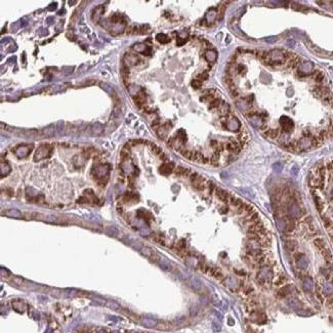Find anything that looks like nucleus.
Wrapping results in <instances>:
<instances>
[{
    "mask_svg": "<svg viewBox=\"0 0 333 333\" xmlns=\"http://www.w3.org/2000/svg\"><path fill=\"white\" fill-rule=\"evenodd\" d=\"M52 146L49 144H43L37 149L36 153L34 155V161H39V160L45 159L49 157L52 153Z\"/></svg>",
    "mask_w": 333,
    "mask_h": 333,
    "instance_id": "nucleus-1",
    "label": "nucleus"
},
{
    "mask_svg": "<svg viewBox=\"0 0 333 333\" xmlns=\"http://www.w3.org/2000/svg\"><path fill=\"white\" fill-rule=\"evenodd\" d=\"M190 179L193 183V187L198 191H203L206 188V179L200 176L198 173H192L190 175Z\"/></svg>",
    "mask_w": 333,
    "mask_h": 333,
    "instance_id": "nucleus-2",
    "label": "nucleus"
},
{
    "mask_svg": "<svg viewBox=\"0 0 333 333\" xmlns=\"http://www.w3.org/2000/svg\"><path fill=\"white\" fill-rule=\"evenodd\" d=\"M33 146H27V144H20L12 149V152L17 155L19 158H25L29 155V153L32 151Z\"/></svg>",
    "mask_w": 333,
    "mask_h": 333,
    "instance_id": "nucleus-3",
    "label": "nucleus"
},
{
    "mask_svg": "<svg viewBox=\"0 0 333 333\" xmlns=\"http://www.w3.org/2000/svg\"><path fill=\"white\" fill-rule=\"evenodd\" d=\"M280 125H281L282 129H283L284 133H289L292 131L293 127H294V123L289 117L286 116H282L280 118Z\"/></svg>",
    "mask_w": 333,
    "mask_h": 333,
    "instance_id": "nucleus-4",
    "label": "nucleus"
},
{
    "mask_svg": "<svg viewBox=\"0 0 333 333\" xmlns=\"http://www.w3.org/2000/svg\"><path fill=\"white\" fill-rule=\"evenodd\" d=\"M133 49L139 53L144 54V56H151V53H152V48L146 44H143V43L133 45Z\"/></svg>",
    "mask_w": 333,
    "mask_h": 333,
    "instance_id": "nucleus-5",
    "label": "nucleus"
},
{
    "mask_svg": "<svg viewBox=\"0 0 333 333\" xmlns=\"http://www.w3.org/2000/svg\"><path fill=\"white\" fill-rule=\"evenodd\" d=\"M171 126H172L171 123L166 122L164 125L159 126L158 128H157V134H158V137H160V139H165V137H167V134H168V132H169Z\"/></svg>",
    "mask_w": 333,
    "mask_h": 333,
    "instance_id": "nucleus-6",
    "label": "nucleus"
},
{
    "mask_svg": "<svg viewBox=\"0 0 333 333\" xmlns=\"http://www.w3.org/2000/svg\"><path fill=\"white\" fill-rule=\"evenodd\" d=\"M173 169H174V163H172V162H166V163H163L159 167L160 173L163 175L170 174L173 171Z\"/></svg>",
    "mask_w": 333,
    "mask_h": 333,
    "instance_id": "nucleus-7",
    "label": "nucleus"
},
{
    "mask_svg": "<svg viewBox=\"0 0 333 333\" xmlns=\"http://www.w3.org/2000/svg\"><path fill=\"white\" fill-rule=\"evenodd\" d=\"M294 289L295 288H293L292 285L283 286V287H281L279 290H278L277 295H278V297H279V298H283V297H286L287 295L291 294V292H292Z\"/></svg>",
    "mask_w": 333,
    "mask_h": 333,
    "instance_id": "nucleus-8",
    "label": "nucleus"
},
{
    "mask_svg": "<svg viewBox=\"0 0 333 333\" xmlns=\"http://www.w3.org/2000/svg\"><path fill=\"white\" fill-rule=\"evenodd\" d=\"M215 195L220 200L222 201V202H229V198H230V196H231L230 193L220 189V188H215Z\"/></svg>",
    "mask_w": 333,
    "mask_h": 333,
    "instance_id": "nucleus-9",
    "label": "nucleus"
},
{
    "mask_svg": "<svg viewBox=\"0 0 333 333\" xmlns=\"http://www.w3.org/2000/svg\"><path fill=\"white\" fill-rule=\"evenodd\" d=\"M302 286H303L304 291L306 292H311V291L314 290V281L312 280V278L310 277H306L302 279Z\"/></svg>",
    "mask_w": 333,
    "mask_h": 333,
    "instance_id": "nucleus-10",
    "label": "nucleus"
},
{
    "mask_svg": "<svg viewBox=\"0 0 333 333\" xmlns=\"http://www.w3.org/2000/svg\"><path fill=\"white\" fill-rule=\"evenodd\" d=\"M139 197L137 194H134V193H125L122 197V200L125 203H134L137 201H139Z\"/></svg>",
    "mask_w": 333,
    "mask_h": 333,
    "instance_id": "nucleus-11",
    "label": "nucleus"
},
{
    "mask_svg": "<svg viewBox=\"0 0 333 333\" xmlns=\"http://www.w3.org/2000/svg\"><path fill=\"white\" fill-rule=\"evenodd\" d=\"M241 124L238 121L237 118H232L230 120H227V127L232 131H237L240 128Z\"/></svg>",
    "mask_w": 333,
    "mask_h": 333,
    "instance_id": "nucleus-12",
    "label": "nucleus"
},
{
    "mask_svg": "<svg viewBox=\"0 0 333 333\" xmlns=\"http://www.w3.org/2000/svg\"><path fill=\"white\" fill-rule=\"evenodd\" d=\"M110 23L114 24V25H126L125 19L118 14H115L110 17Z\"/></svg>",
    "mask_w": 333,
    "mask_h": 333,
    "instance_id": "nucleus-13",
    "label": "nucleus"
},
{
    "mask_svg": "<svg viewBox=\"0 0 333 333\" xmlns=\"http://www.w3.org/2000/svg\"><path fill=\"white\" fill-rule=\"evenodd\" d=\"M104 10H105V8H104V6H102V5L95 7L92 12V20L93 21L96 22V23L100 22V17H102V14H104Z\"/></svg>",
    "mask_w": 333,
    "mask_h": 333,
    "instance_id": "nucleus-14",
    "label": "nucleus"
},
{
    "mask_svg": "<svg viewBox=\"0 0 333 333\" xmlns=\"http://www.w3.org/2000/svg\"><path fill=\"white\" fill-rule=\"evenodd\" d=\"M133 100H134V103L139 107L143 106V105L146 104V95H144V93H137V95H134Z\"/></svg>",
    "mask_w": 333,
    "mask_h": 333,
    "instance_id": "nucleus-15",
    "label": "nucleus"
},
{
    "mask_svg": "<svg viewBox=\"0 0 333 333\" xmlns=\"http://www.w3.org/2000/svg\"><path fill=\"white\" fill-rule=\"evenodd\" d=\"M124 29H125V25H114V27L111 28V34L116 36L118 34H121V33L124 32Z\"/></svg>",
    "mask_w": 333,
    "mask_h": 333,
    "instance_id": "nucleus-16",
    "label": "nucleus"
},
{
    "mask_svg": "<svg viewBox=\"0 0 333 333\" xmlns=\"http://www.w3.org/2000/svg\"><path fill=\"white\" fill-rule=\"evenodd\" d=\"M125 60H126V64L128 66H133L137 64V62H139V58H137L135 54H131V53L126 54Z\"/></svg>",
    "mask_w": 333,
    "mask_h": 333,
    "instance_id": "nucleus-17",
    "label": "nucleus"
},
{
    "mask_svg": "<svg viewBox=\"0 0 333 333\" xmlns=\"http://www.w3.org/2000/svg\"><path fill=\"white\" fill-rule=\"evenodd\" d=\"M217 111H218V113H220V116H227V115H229V113H230V106L227 104V103L222 102V104L220 106V108L217 109Z\"/></svg>",
    "mask_w": 333,
    "mask_h": 333,
    "instance_id": "nucleus-18",
    "label": "nucleus"
},
{
    "mask_svg": "<svg viewBox=\"0 0 333 333\" xmlns=\"http://www.w3.org/2000/svg\"><path fill=\"white\" fill-rule=\"evenodd\" d=\"M6 216L9 217H14V218H22V213L17 209H8L4 212Z\"/></svg>",
    "mask_w": 333,
    "mask_h": 333,
    "instance_id": "nucleus-19",
    "label": "nucleus"
},
{
    "mask_svg": "<svg viewBox=\"0 0 333 333\" xmlns=\"http://www.w3.org/2000/svg\"><path fill=\"white\" fill-rule=\"evenodd\" d=\"M216 58H217V54L214 50H207L205 53V59L209 63H214L216 61Z\"/></svg>",
    "mask_w": 333,
    "mask_h": 333,
    "instance_id": "nucleus-20",
    "label": "nucleus"
},
{
    "mask_svg": "<svg viewBox=\"0 0 333 333\" xmlns=\"http://www.w3.org/2000/svg\"><path fill=\"white\" fill-rule=\"evenodd\" d=\"M297 246V242L293 239H287L285 241V247L289 251H294V249Z\"/></svg>",
    "mask_w": 333,
    "mask_h": 333,
    "instance_id": "nucleus-21",
    "label": "nucleus"
},
{
    "mask_svg": "<svg viewBox=\"0 0 333 333\" xmlns=\"http://www.w3.org/2000/svg\"><path fill=\"white\" fill-rule=\"evenodd\" d=\"M222 104V100L220 98H215L213 100H211V102L209 103V106H208V109L209 110H214V109H218L220 108V106Z\"/></svg>",
    "mask_w": 333,
    "mask_h": 333,
    "instance_id": "nucleus-22",
    "label": "nucleus"
},
{
    "mask_svg": "<svg viewBox=\"0 0 333 333\" xmlns=\"http://www.w3.org/2000/svg\"><path fill=\"white\" fill-rule=\"evenodd\" d=\"M264 134L267 135L270 139H277L280 135V131L278 129H268V130L264 132Z\"/></svg>",
    "mask_w": 333,
    "mask_h": 333,
    "instance_id": "nucleus-23",
    "label": "nucleus"
},
{
    "mask_svg": "<svg viewBox=\"0 0 333 333\" xmlns=\"http://www.w3.org/2000/svg\"><path fill=\"white\" fill-rule=\"evenodd\" d=\"M299 62H300V59L298 58V56H293V58H291L290 60L288 61V64H287V66H288V68H292V69H294V68H296L297 66L299 65Z\"/></svg>",
    "mask_w": 333,
    "mask_h": 333,
    "instance_id": "nucleus-24",
    "label": "nucleus"
},
{
    "mask_svg": "<svg viewBox=\"0 0 333 333\" xmlns=\"http://www.w3.org/2000/svg\"><path fill=\"white\" fill-rule=\"evenodd\" d=\"M10 172V166L7 162H1V177H4Z\"/></svg>",
    "mask_w": 333,
    "mask_h": 333,
    "instance_id": "nucleus-25",
    "label": "nucleus"
},
{
    "mask_svg": "<svg viewBox=\"0 0 333 333\" xmlns=\"http://www.w3.org/2000/svg\"><path fill=\"white\" fill-rule=\"evenodd\" d=\"M159 264H160V267H161L162 270H164V271H166V272L172 270V266L170 264V262L168 261V260H166V259H160Z\"/></svg>",
    "mask_w": 333,
    "mask_h": 333,
    "instance_id": "nucleus-26",
    "label": "nucleus"
},
{
    "mask_svg": "<svg viewBox=\"0 0 333 333\" xmlns=\"http://www.w3.org/2000/svg\"><path fill=\"white\" fill-rule=\"evenodd\" d=\"M288 304L291 306L292 308H295V310H298V308H301V302L298 300L297 298H291L288 300Z\"/></svg>",
    "mask_w": 333,
    "mask_h": 333,
    "instance_id": "nucleus-27",
    "label": "nucleus"
},
{
    "mask_svg": "<svg viewBox=\"0 0 333 333\" xmlns=\"http://www.w3.org/2000/svg\"><path fill=\"white\" fill-rule=\"evenodd\" d=\"M156 39L158 42H160L161 44H166V43H168L170 41V38L167 36V35L165 34H162V33H160L156 36Z\"/></svg>",
    "mask_w": 333,
    "mask_h": 333,
    "instance_id": "nucleus-28",
    "label": "nucleus"
},
{
    "mask_svg": "<svg viewBox=\"0 0 333 333\" xmlns=\"http://www.w3.org/2000/svg\"><path fill=\"white\" fill-rule=\"evenodd\" d=\"M229 202H230V204H232L233 206H235V207H237V208L243 203L241 199H239V198H237V197L233 196V195H231V196H230Z\"/></svg>",
    "mask_w": 333,
    "mask_h": 333,
    "instance_id": "nucleus-29",
    "label": "nucleus"
},
{
    "mask_svg": "<svg viewBox=\"0 0 333 333\" xmlns=\"http://www.w3.org/2000/svg\"><path fill=\"white\" fill-rule=\"evenodd\" d=\"M175 137H176L181 143L186 144V142H187V133H186V131L183 130V129H179L176 132V134H175Z\"/></svg>",
    "mask_w": 333,
    "mask_h": 333,
    "instance_id": "nucleus-30",
    "label": "nucleus"
},
{
    "mask_svg": "<svg viewBox=\"0 0 333 333\" xmlns=\"http://www.w3.org/2000/svg\"><path fill=\"white\" fill-rule=\"evenodd\" d=\"M174 171L177 175H189L191 173L190 169H187V168H185V167H181V166H177V167L174 169Z\"/></svg>",
    "mask_w": 333,
    "mask_h": 333,
    "instance_id": "nucleus-31",
    "label": "nucleus"
},
{
    "mask_svg": "<svg viewBox=\"0 0 333 333\" xmlns=\"http://www.w3.org/2000/svg\"><path fill=\"white\" fill-rule=\"evenodd\" d=\"M104 130V127H103L102 124L100 123H95L92 125V128H91V131H92L93 134H100Z\"/></svg>",
    "mask_w": 333,
    "mask_h": 333,
    "instance_id": "nucleus-32",
    "label": "nucleus"
},
{
    "mask_svg": "<svg viewBox=\"0 0 333 333\" xmlns=\"http://www.w3.org/2000/svg\"><path fill=\"white\" fill-rule=\"evenodd\" d=\"M54 130H56V129L53 128V126L50 125V126H48V127H45V128L43 129L42 133L44 135H46V137H52V135L54 134Z\"/></svg>",
    "mask_w": 333,
    "mask_h": 333,
    "instance_id": "nucleus-33",
    "label": "nucleus"
},
{
    "mask_svg": "<svg viewBox=\"0 0 333 333\" xmlns=\"http://www.w3.org/2000/svg\"><path fill=\"white\" fill-rule=\"evenodd\" d=\"M118 230L116 229L115 227H108L106 229V234L109 236H111V237H116V236L118 235Z\"/></svg>",
    "mask_w": 333,
    "mask_h": 333,
    "instance_id": "nucleus-34",
    "label": "nucleus"
},
{
    "mask_svg": "<svg viewBox=\"0 0 333 333\" xmlns=\"http://www.w3.org/2000/svg\"><path fill=\"white\" fill-rule=\"evenodd\" d=\"M181 155L185 157V158L193 160V155H194V152H193V151H190V150H187V149H185V150L181 151Z\"/></svg>",
    "mask_w": 333,
    "mask_h": 333,
    "instance_id": "nucleus-35",
    "label": "nucleus"
},
{
    "mask_svg": "<svg viewBox=\"0 0 333 333\" xmlns=\"http://www.w3.org/2000/svg\"><path fill=\"white\" fill-rule=\"evenodd\" d=\"M150 146H151V150H152V152L154 153V154L159 155V156L162 154V150H161V148L157 146V144H151Z\"/></svg>",
    "mask_w": 333,
    "mask_h": 333,
    "instance_id": "nucleus-36",
    "label": "nucleus"
},
{
    "mask_svg": "<svg viewBox=\"0 0 333 333\" xmlns=\"http://www.w3.org/2000/svg\"><path fill=\"white\" fill-rule=\"evenodd\" d=\"M100 87H102V88L104 89V90H106L108 93H110L111 95H114V90H113V88H112L110 85L107 84V83H102V84H100Z\"/></svg>",
    "mask_w": 333,
    "mask_h": 333,
    "instance_id": "nucleus-37",
    "label": "nucleus"
},
{
    "mask_svg": "<svg viewBox=\"0 0 333 333\" xmlns=\"http://www.w3.org/2000/svg\"><path fill=\"white\" fill-rule=\"evenodd\" d=\"M287 281V278L285 277V276H280L279 278H278L277 280H276V282H275V284L277 286H280V285H282V284H284L285 283V282Z\"/></svg>",
    "mask_w": 333,
    "mask_h": 333,
    "instance_id": "nucleus-38",
    "label": "nucleus"
},
{
    "mask_svg": "<svg viewBox=\"0 0 333 333\" xmlns=\"http://www.w3.org/2000/svg\"><path fill=\"white\" fill-rule=\"evenodd\" d=\"M191 84H192L193 88L198 89V88H200V87L202 86V81H200V80H198V79H194V80L192 81V83H191Z\"/></svg>",
    "mask_w": 333,
    "mask_h": 333,
    "instance_id": "nucleus-39",
    "label": "nucleus"
},
{
    "mask_svg": "<svg viewBox=\"0 0 333 333\" xmlns=\"http://www.w3.org/2000/svg\"><path fill=\"white\" fill-rule=\"evenodd\" d=\"M324 79V74L322 73V72H318L316 74V76H315V81H316L317 83H322V81Z\"/></svg>",
    "mask_w": 333,
    "mask_h": 333,
    "instance_id": "nucleus-40",
    "label": "nucleus"
},
{
    "mask_svg": "<svg viewBox=\"0 0 333 333\" xmlns=\"http://www.w3.org/2000/svg\"><path fill=\"white\" fill-rule=\"evenodd\" d=\"M196 79H198V80H200V81L207 80L208 79V74L206 73V72H202V73H200V74H198V75H197Z\"/></svg>",
    "mask_w": 333,
    "mask_h": 333,
    "instance_id": "nucleus-41",
    "label": "nucleus"
},
{
    "mask_svg": "<svg viewBox=\"0 0 333 333\" xmlns=\"http://www.w3.org/2000/svg\"><path fill=\"white\" fill-rule=\"evenodd\" d=\"M245 72H246V68H245V66L243 65H237V67H236V73H239V74H244Z\"/></svg>",
    "mask_w": 333,
    "mask_h": 333,
    "instance_id": "nucleus-42",
    "label": "nucleus"
},
{
    "mask_svg": "<svg viewBox=\"0 0 333 333\" xmlns=\"http://www.w3.org/2000/svg\"><path fill=\"white\" fill-rule=\"evenodd\" d=\"M215 17H216L215 12H214V10H212V12H208V14H207L206 19L208 20V22H212L214 19H215Z\"/></svg>",
    "mask_w": 333,
    "mask_h": 333,
    "instance_id": "nucleus-43",
    "label": "nucleus"
},
{
    "mask_svg": "<svg viewBox=\"0 0 333 333\" xmlns=\"http://www.w3.org/2000/svg\"><path fill=\"white\" fill-rule=\"evenodd\" d=\"M225 8H227V6L223 5V4H222V5L220 6V10H218V19H222L223 14H225Z\"/></svg>",
    "mask_w": 333,
    "mask_h": 333,
    "instance_id": "nucleus-44",
    "label": "nucleus"
},
{
    "mask_svg": "<svg viewBox=\"0 0 333 333\" xmlns=\"http://www.w3.org/2000/svg\"><path fill=\"white\" fill-rule=\"evenodd\" d=\"M186 246H187V242H186L185 239H181V241H178V243H177V248H179L181 250V249H185Z\"/></svg>",
    "mask_w": 333,
    "mask_h": 333,
    "instance_id": "nucleus-45",
    "label": "nucleus"
},
{
    "mask_svg": "<svg viewBox=\"0 0 333 333\" xmlns=\"http://www.w3.org/2000/svg\"><path fill=\"white\" fill-rule=\"evenodd\" d=\"M273 168H274V169H275V171L280 172V171H281V170H282V164H281V163H276V164H274Z\"/></svg>",
    "mask_w": 333,
    "mask_h": 333,
    "instance_id": "nucleus-46",
    "label": "nucleus"
},
{
    "mask_svg": "<svg viewBox=\"0 0 333 333\" xmlns=\"http://www.w3.org/2000/svg\"><path fill=\"white\" fill-rule=\"evenodd\" d=\"M218 144H220V143H218L217 141H211V142H210V146H211L212 148H214V149L217 148Z\"/></svg>",
    "mask_w": 333,
    "mask_h": 333,
    "instance_id": "nucleus-47",
    "label": "nucleus"
},
{
    "mask_svg": "<svg viewBox=\"0 0 333 333\" xmlns=\"http://www.w3.org/2000/svg\"><path fill=\"white\" fill-rule=\"evenodd\" d=\"M276 40H277V37H269V38H267V39H266L267 42H270V43L275 42Z\"/></svg>",
    "mask_w": 333,
    "mask_h": 333,
    "instance_id": "nucleus-48",
    "label": "nucleus"
},
{
    "mask_svg": "<svg viewBox=\"0 0 333 333\" xmlns=\"http://www.w3.org/2000/svg\"><path fill=\"white\" fill-rule=\"evenodd\" d=\"M160 159L163 160V161H167V160H168V157L166 156V155L164 154V153H162V154L160 155Z\"/></svg>",
    "mask_w": 333,
    "mask_h": 333,
    "instance_id": "nucleus-49",
    "label": "nucleus"
},
{
    "mask_svg": "<svg viewBox=\"0 0 333 333\" xmlns=\"http://www.w3.org/2000/svg\"><path fill=\"white\" fill-rule=\"evenodd\" d=\"M228 211H229V208L228 207H222V209H220V212H222V213H227Z\"/></svg>",
    "mask_w": 333,
    "mask_h": 333,
    "instance_id": "nucleus-50",
    "label": "nucleus"
},
{
    "mask_svg": "<svg viewBox=\"0 0 333 333\" xmlns=\"http://www.w3.org/2000/svg\"><path fill=\"white\" fill-rule=\"evenodd\" d=\"M56 7V3H52V4H51V6H50V7H48L47 9H48V10H53Z\"/></svg>",
    "mask_w": 333,
    "mask_h": 333,
    "instance_id": "nucleus-51",
    "label": "nucleus"
},
{
    "mask_svg": "<svg viewBox=\"0 0 333 333\" xmlns=\"http://www.w3.org/2000/svg\"><path fill=\"white\" fill-rule=\"evenodd\" d=\"M213 326H214V329H215V331H218V330L220 329V326H217V325H216L215 323H213Z\"/></svg>",
    "mask_w": 333,
    "mask_h": 333,
    "instance_id": "nucleus-52",
    "label": "nucleus"
},
{
    "mask_svg": "<svg viewBox=\"0 0 333 333\" xmlns=\"http://www.w3.org/2000/svg\"><path fill=\"white\" fill-rule=\"evenodd\" d=\"M236 274H239V275H245L244 272H241V271H235Z\"/></svg>",
    "mask_w": 333,
    "mask_h": 333,
    "instance_id": "nucleus-53",
    "label": "nucleus"
},
{
    "mask_svg": "<svg viewBox=\"0 0 333 333\" xmlns=\"http://www.w3.org/2000/svg\"><path fill=\"white\" fill-rule=\"evenodd\" d=\"M69 3L70 4H75V3H77V1H70Z\"/></svg>",
    "mask_w": 333,
    "mask_h": 333,
    "instance_id": "nucleus-54",
    "label": "nucleus"
},
{
    "mask_svg": "<svg viewBox=\"0 0 333 333\" xmlns=\"http://www.w3.org/2000/svg\"><path fill=\"white\" fill-rule=\"evenodd\" d=\"M332 132H333V127H332Z\"/></svg>",
    "mask_w": 333,
    "mask_h": 333,
    "instance_id": "nucleus-55",
    "label": "nucleus"
}]
</instances>
